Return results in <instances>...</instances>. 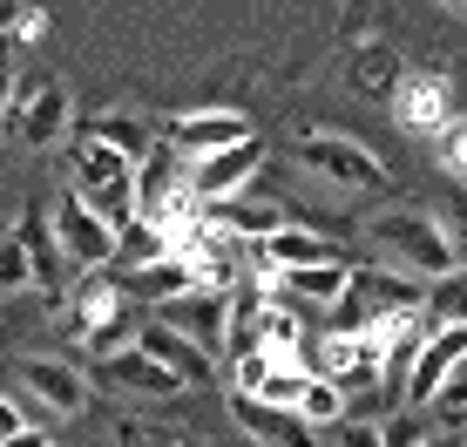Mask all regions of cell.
<instances>
[{
  "mask_svg": "<svg viewBox=\"0 0 467 447\" xmlns=\"http://www.w3.org/2000/svg\"><path fill=\"white\" fill-rule=\"evenodd\" d=\"M427 421H433V434H454V427H467V359L447 373V387L427 400Z\"/></svg>",
  "mask_w": 467,
  "mask_h": 447,
  "instance_id": "26",
  "label": "cell"
},
{
  "mask_svg": "<svg viewBox=\"0 0 467 447\" xmlns=\"http://www.w3.org/2000/svg\"><path fill=\"white\" fill-rule=\"evenodd\" d=\"M0 130L14 142H27V150H55V142H68V130H75V95L61 88L55 75H14Z\"/></svg>",
  "mask_w": 467,
  "mask_h": 447,
  "instance_id": "5",
  "label": "cell"
},
{
  "mask_svg": "<svg viewBox=\"0 0 467 447\" xmlns=\"http://www.w3.org/2000/svg\"><path fill=\"white\" fill-rule=\"evenodd\" d=\"M339 244H332L318 224H278V231L257 244V285H271L278 271H305V265H332Z\"/></svg>",
  "mask_w": 467,
  "mask_h": 447,
  "instance_id": "12",
  "label": "cell"
},
{
  "mask_svg": "<svg viewBox=\"0 0 467 447\" xmlns=\"http://www.w3.org/2000/svg\"><path fill=\"white\" fill-rule=\"evenodd\" d=\"M7 95H14V61H7V41H0V116H7Z\"/></svg>",
  "mask_w": 467,
  "mask_h": 447,
  "instance_id": "35",
  "label": "cell"
},
{
  "mask_svg": "<svg viewBox=\"0 0 467 447\" xmlns=\"http://www.w3.org/2000/svg\"><path fill=\"white\" fill-rule=\"evenodd\" d=\"M41 35H47V7H41V0H21V21H14V35H7V41L35 47Z\"/></svg>",
  "mask_w": 467,
  "mask_h": 447,
  "instance_id": "32",
  "label": "cell"
},
{
  "mask_svg": "<svg viewBox=\"0 0 467 447\" xmlns=\"http://www.w3.org/2000/svg\"><path fill=\"white\" fill-rule=\"evenodd\" d=\"M156 318H163L170 332H183V339H197L203 353L223 346V292H183V298H170Z\"/></svg>",
  "mask_w": 467,
  "mask_h": 447,
  "instance_id": "18",
  "label": "cell"
},
{
  "mask_svg": "<svg viewBox=\"0 0 467 447\" xmlns=\"http://www.w3.org/2000/svg\"><path fill=\"white\" fill-rule=\"evenodd\" d=\"M346 285H352V265L346 258H332V265H305V271H278V278L265 285L278 306H298V312H332L346 298Z\"/></svg>",
  "mask_w": 467,
  "mask_h": 447,
  "instance_id": "14",
  "label": "cell"
},
{
  "mask_svg": "<svg viewBox=\"0 0 467 447\" xmlns=\"http://www.w3.org/2000/svg\"><path fill=\"white\" fill-rule=\"evenodd\" d=\"M231 421L244 427L257 447H318V434L298 421L292 407H257L251 393H231Z\"/></svg>",
  "mask_w": 467,
  "mask_h": 447,
  "instance_id": "17",
  "label": "cell"
},
{
  "mask_svg": "<svg viewBox=\"0 0 467 447\" xmlns=\"http://www.w3.org/2000/svg\"><path fill=\"white\" fill-rule=\"evenodd\" d=\"M427 326L433 332H441V326H467V258L427 285Z\"/></svg>",
  "mask_w": 467,
  "mask_h": 447,
  "instance_id": "24",
  "label": "cell"
},
{
  "mask_svg": "<svg viewBox=\"0 0 467 447\" xmlns=\"http://www.w3.org/2000/svg\"><path fill=\"white\" fill-rule=\"evenodd\" d=\"M82 136L109 142V150L129 156V163H150V156H156V142H163V136H156L142 116H129V109H102V116H88V122H82Z\"/></svg>",
  "mask_w": 467,
  "mask_h": 447,
  "instance_id": "19",
  "label": "cell"
},
{
  "mask_svg": "<svg viewBox=\"0 0 467 447\" xmlns=\"http://www.w3.org/2000/svg\"><path fill=\"white\" fill-rule=\"evenodd\" d=\"M420 447H454V434H427Z\"/></svg>",
  "mask_w": 467,
  "mask_h": 447,
  "instance_id": "37",
  "label": "cell"
},
{
  "mask_svg": "<svg viewBox=\"0 0 467 447\" xmlns=\"http://www.w3.org/2000/svg\"><path fill=\"white\" fill-rule=\"evenodd\" d=\"M116 447H203L197 434H183L163 413H122L116 421Z\"/></svg>",
  "mask_w": 467,
  "mask_h": 447,
  "instance_id": "23",
  "label": "cell"
},
{
  "mask_svg": "<svg viewBox=\"0 0 467 447\" xmlns=\"http://www.w3.org/2000/svg\"><path fill=\"white\" fill-rule=\"evenodd\" d=\"M298 163L312 170L318 183L352 190V197H386V190H393V170H386L359 136H346V130H305L298 136Z\"/></svg>",
  "mask_w": 467,
  "mask_h": 447,
  "instance_id": "4",
  "label": "cell"
},
{
  "mask_svg": "<svg viewBox=\"0 0 467 447\" xmlns=\"http://www.w3.org/2000/svg\"><path fill=\"white\" fill-rule=\"evenodd\" d=\"M14 379H21V400H27V421H82L95 387H88V366L68 359V353H21L14 366Z\"/></svg>",
  "mask_w": 467,
  "mask_h": 447,
  "instance_id": "3",
  "label": "cell"
},
{
  "mask_svg": "<svg viewBox=\"0 0 467 447\" xmlns=\"http://www.w3.org/2000/svg\"><path fill=\"white\" fill-rule=\"evenodd\" d=\"M55 326L68 346H88L95 359L102 353H122V346H136V326L142 318L129 312V292L116 271H75L68 298L55 306Z\"/></svg>",
  "mask_w": 467,
  "mask_h": 447,
  "instance_id": "1",
  "label": "cell"
},
{
  "mask_svg": "<svg viewBox=\"0 0 467 447\" xmlns=\"http://www.w3.org/2000/svg\"><path fill=\"white\" fill-rule=\"evenodd\" d=\"M298 421L305 427H312V434H332V427H339L346 421V393L339 387H332V379H305V393H298Z\"/></svg>",
  "mask_w": 467,
  "mask_h": 447,
  "instance_id": "25",
  "label": "cell"
},
{
  "mask_svg": "<svg viewBox=\"0 0 467 447\" xmlns=\"http://www.w3.org/2000/svg\"><path fill=\"white\" fill-rule=\"evenodd\" d=\"M14 224H21V237H27V271H35V292L47 298V312H55L61 306V298H68V258H61V244H55V231H47V217L41 211H21V217H14Z\"/></svg>",
  "mask_w": 467,
  "mask_h": 447,
  "instance_id": "16",
  "label": "cell"
},
{
  "mask_svg": "<svg viewBox=\"0 0 467 447\" xmlns=\"http://www.w3.org/2000/svg\"><path fill=\"white\" fill-rule=\"evenodd\" d=\"M47 231H55L61 258H68L75 271H109L116 265V231H109L82 197H68V190H61V203L47 211Z\"/></svg>",
  "mask_w": 467,
  "mask_h": 447,
  "instance_id": "8",
  "label": "cell"
},
{
  "mask_svg": "<svg viewBox=\"0 0 467 447\" xmlns=\"http://www.w3.org/2000/svg\"><path fill=\"white\" fill-rule=\"evenodd\" d=\"M427 434H433V421H427L420 407H393V413L379 421V441H386V447H420Z\"/></svg>",
  "mask_w": 467,
  "mask_h": 447,
  "instance_id": "29",
  "label": "cell"
},
{
  "mask_svg": "<svg viewBox=\"0 0 467 447\" xmlns=\"http://www.w3.org/2000/svg\"><path fill=\"white\" fill-rule=\"evenodd\" d=\"M441 163L454 170V177H467V116L447 122V136H441Z\"/></svg>",
  "mask_w": 467,
  "mask_h": 447,
  "instance_id": "31",
  "label": "cell"
},
{
  "mask_svg": "<svg viewBox=\"0 0 467 447\" xmlns=\"http://www.w3.org/2000/svg\"><path fill=\"white\" fill-rule=\"evenodd\" d=\"M359 231H366V244L379 251V265L407 271V278H420V285H433L441 271H454V265H461V251L447 244L441 217L420 211V203H379V211L366 217Z\"/></svg>",
  "mask_w": 467,
  "mask_h": 447,
  "instance_id": "2",
  "label": "cell"
},
{
  "mask_svg": "<svg viewBox=\"0 0 467 447\" xmlns=\"http://www.w3.org/2000/svg\"><path fill=\"white\" fill-rule=\"evenodd\" d=\"M136 346H142V353H150L156 366H170L183 387H211V379H217V353H203L197 339L170 332L163 318H142V326H136Z\"/></svg>",
  "mask_w": 467,
  "mask_h": 447,
  "instance_id": "13",
  "label": "cell"
},
{
  "mask_svg": "<svg viewBox=\"0 0 467 447\" xmlns=\"http://www.w3.org/2000/svg\"><path fill=\"white\" fill-rule=\"evenodd\" d=\"M27 427V400H14V393H0V441H14Z\"/></svg>",
  "mask_w": 467,
  "mask_h": 447,
  "instance_id": "33",
  "label": "cell"
},
{
  "mask_svg": "<svg viewBox=\"0 0 467 447\" xmlns=\"http://www.w3.org/2000/svg\"><path fill=\"white\" fill-rule=\"evenodd\" d=\"M305 379H312V373H298V366L271 359V366H265V379H257V393H251V400H257V407H298Z\"/></svg>",
  "mask_w": 467,
  "mask_h": 447,
  "instance_id": "28",
  "label": "cell"
},
{
  "mask_svg": "<svg viewBox=\"0 0 467 447\" xmlns=\"http://www.w3.org/2000/svg\"><path fill=\"white\" fill-rule=\"evenodd\" d=\"M14 21H21V0H0V41L14 35Z\"/></svg>",
  "mask_w": 467,
  "mask_h": 447,
  "instance_id": "36",
  "label": "cell"
},
{
  "mask_svg": "<svg viewBox=\"0 0 467 447\" xmlns=\"http://www.w3.org/2000/svg\"><path fill=\"white\" fill-rule=\"evenodd\" d=\"M265 136H251V142H237V150H217V156H203V163H190V190L203 197V211L223 197H237V190H257V170H265Z\"/></svg>",
  "mask_w": 467,
  "mask_h": 447,
  "instance_id": "11",
  "label": "cell"
},
{
  "mask_svg": "<svg viewBox=\"0 0 467 447\" xmlns=\"http://www.w3.org/2000/svg\"><path fill=\"white\" fill-rule=\"evenodd\" d=\"M0 447H55V427H47V421H27L21 434H14V441H0Z\"/></svg>",
  "mask_w": 467,
  "mask_h": 447,
  "instance_id": "34",
  "label": "cell"
},
{
  "mask_svg": "<svg viewBox=\"0 0 467 447\" xmlns=\"http://www.w3.org/2000/svg\"><path fill=\"white\" fill-rule=\"evenodd\" d=\"M203 224H217V231H231L237 244H265L278 224H292L285 217V203L271 197V190H237V197H223V203H211L203 211Z\"/></svg>",
  "mask_w": 467,
  "mask_h": 447,
  "instance_id": "15",
  "label": "cell"
},
{
  "mask_svg": "<svg viewBox=\"0 0 467 447\" xmlns=\"http://www.w3.org/2000/svg\"><path fill=\"white\" fill-rule=\"evenodd\" d=\"M251 116H237V109H183V116L163 122V142L183 163H203V156L217 150H237V142H251Z\"/></svg>",
  "mask_w": 467,
  "mask_h": 447,
  "instance_id": "9",
  "label": "cell"
},
{
  "mask_svg": "<svg viewBox=\"0 0 467 447\" xmlns=\"http://www.w3.org/2000/svg\"><path fill=\"white\" fill-rule=\"evenodd\" d=\"M454 116H461V109H454L447 75H427V68H407V75H400V88H393V122H400L407 136H433V142H441Z\"/></svg>",
  "mask_w": 467,
  "mask_h": 447,
  "instance_id": "10",
  "label": "cell"
},
{
  "mask_svg": "<svg viewBox=\"0 0 467 447\" xmlns=\"http://www.w3.org/2000/svg\"><path fill=\"white\" fill-rule=\"evenodd\" d=\"M447 7H454V14H467V0H447Z\"/></svg>",
  "mask_w": 467,
  "mask_h": 447,
  "instance_id": "38",
  "label": "cell"
},
{
  "mask_svg": "<svg viewBox=\"0 0 467 447\" xmlns=\"http://www.w3.org/2000/svg\"><path fill=\"white\" fill-rule=\"evenodd\" d=\"M122 292H129V298H142V306H150V298H156V306H170V298L197 292V278H190V265L170 251L163 265H150V271H129V278H122Z\"/></svg>",
  "mask_w": 467,
  "mask_h": 447,
  "instance_id": "22",
  "label": "cell"
},
{
  "mask_svg": "<svg viewBox=\"0 0 467 447\" xmlns=\"http://www.w3.org/2000/svg\"><path fill=\"white\" fill-rule=\"evenodd\" d=\"M461 447H467V441H461Z\"/></svg>",
  "mask_w": 467,
  "mask_h": 447,
  "instance_id": "39",
  "label": "cell"
},
{
  "mask_svg": "<svg viewBox=\"0 0 467 447\" xmlns=\"http://www.w3.org/2000/svg\"><path fill=\"white\" fill-rule=\"evenodd\" d=\"M346 75H352V88L359 95H373V102H393V88H400V55L386 41H366V47H352V61H346Z\"/></svg>",
  "mask_w": 467,
  "mask_h": 447,
  "instance_id": "20",
  "label": "cell"
},
{
  "mask_svg": "<svg viewBox=\"0 0 467 447\" xmlns=\"http://www.w3.org/2000/svg\"><path fill=\"white\" fill-rule=\"evenodd\" d=\"M88 387H102V393H122V400H142V407H163V400H183V379L170 373V366H156L142 346H122V353H102L95 359V373H88Z\"/></svg>",
  "mask_w": 467,
  "mask_h": 447,
  "instance_id": "7",
  "label": "cell"
},
{
  "mask_svg": "<svg viewBox=\"0 0 467 447\" xmlns=\"http://www.w3.org/2000/svg\"><path fill=\"white\" fill-rule=\"evenodd\" d=\"M170 258V231H156V224H142V217H129L122 231H116V278H129V271H150V265H163Z\"/></svg>",
  "mask_w": 467,
  "mask_h": 447,
  "instance_id": "21",
  "label": "cell"
},
{
  "mask_svg": "<svg viewBox=\"0 0 467 447\" xmlns=\"http://www.w3.org/2000/svg\"><path fill=\"white\" fill-rule=\"evenodd\" d=\"M170 251L190 265V278H197V292H237V285L257 278V244H237L231 231H217V224H190V231L170 237Z\"/></svg>",
  "mask_w": 467,
  "mask_h": 447,
  "instance_id": "6",
  "label": "cell"
},
{
  "mask_svg": "<svg viewBox=\"0 0 467 447\" xmlns=\"http://www.w3.org/2000/svg\"><path fill=\"white\" fill-rule=\"evenodd\" d=\"M14 292H35V271H27V237H21V224H7V231H0V298H14Z\"/></svg>",
  "mask_w": 467,
  "mask_h": 447,
  "instance_id": "27",
  "label": "cell"
},
{
  "mask_svg": "<svg viewBox=\"0 0 467 447\" xmlns=\"http://www.w3.org/2000/svg\"><path fill=\"white\" fill-rule=\"evenodd\" d=\"M326 447H386V441H379V421H339Z\"/></svg>",
  "mask_w": 467,
  "mask_h": 447,
  "instance_id": "30",
  "label": "cell"
}]
</instances>
